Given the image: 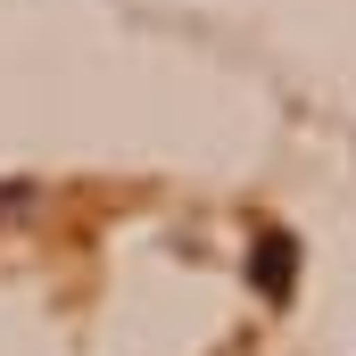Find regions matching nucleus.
<instances>
[{
	"instance_id": "f257e3e1",
	"label": "nucleus",
	"mask_w": 356,
	"mask_h": 356,
	"mask_svg": "<svg viewBox=\"0 0 356 356\" xmlns=\"http://www.w3.org/2000/svg\"><path fill=\"white\" fill-rule=\"evenodd\" d=\"M290 273H298V241H290V232H257V249H249V282H257L266 298H290Z\"/></svg>"
}]
</instances>
